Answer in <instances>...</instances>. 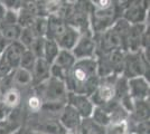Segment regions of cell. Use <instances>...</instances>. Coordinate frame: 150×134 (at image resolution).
Wrapping results in <instances>:
<instances>
[{
	"mask_svg": "<svg viewBox=\"0 0 150 134\" xmlns=\"http://www.w3.org/2000/svg\"><path fill=\"white\" fill-rule=\"evenodd\" d=\"M100 77L98 75L95 59L76 60L65 79L69 93L91 96L95 91Z\"/></svg>",
	"mask_w": 150,
	"mask_h": 134,
	"instance_id": "1",
	"label": "cell"
},
{
	"mask_svg": "<svg viewBox=\"0 0 150 134\" xmlns=\"http://www.w3.org/2000/svg\"><path fill=\"white\" fill-rule=\"evenodd\" d=\"M90 2V30L94 35L110 29L115 24V21L121 18V13L117 7L115 1L96 0Z\"/></svg>",
	"mask_w": 150,
	"mask_h": 134,
	"instance_id": "2",
	"label": "cell"
},
{
	"mask_svg": "<svg viewBox=\"0 0 150 134\" xmlns=\"http://www.w3.org/2000/svg\"><path fill=\"white\" fill-rule=\"evenodd\" d=\"M149 55L147 51L125 53L122 76L125 77L127 79L140 76H144L147 79H149Z\"/></svg>",
	"mask_w": 150,
	"mask_h": 134,
	"instance_id": "3",
	"label": "cell"
},
{
	"mask_svg": "<svg viewBox=\"0 0 150 134\" xmlns=\"http://www.w3.org/2000/svg\"><path fill=\"white\" fill-rule=\"evenodd\" d=\"M34 92L37 94L43 103H62L66 104L69 91L66 85L62 81H58L54 77H50L43 84L33 87Z\"/></svg>",
	"mask_w": 150,
	"mask_h": 134,
	"instance_id": "4",
	"label": "cell"
},
{
	"mask_svg": "<svg viewBox=\"0 0 150 134\" xmlns=\"http://www.w3.org/2000/svg\"><path fill=\"white\" fill-rule=\"evenodd\" d=\"M148 13H149V2L144 0L127 1L125 9L122 11L121 18L125 19L130 25L148 24Z\"/></svg>",
	"mask_w": 150,
	"mask_h": 134,
	"instance_id": "5",
	"label": "cell"
},
{
	"mask_svg": "<svg viewBox=\"0 0 150 134\" xmlns=\"http://www.w3.org/2000/svg\"><path fill=\"white\" fill-rule=\"evenodd\" d=\"M118 76H108L100 78V82L98 84L93 94L90 96L93 105L96 106H103L115 100V91H114V84Z\"/></svg>",
	"mask_w": 150,
	"mask_h": 134,
	"instance_id": "6",
	"label": "cell"
},
{
	"mask_svg": "<svg viewBox=\"0 0 150 134\" xmlns=\"http://www.w3.org/2000/svg\"><path fill=\"white\" fill-rule=\"evenodd\" d=\"M71 51L73 53L76 60L95 58L96 56V41H95L93 32L91 30L82 32Z\"/></svg>",
	"mask_w": 150,
	"mask_h": 134,
	"instance_id": "7",
	"label": "cell"
},
{
	"mask_svg": "<svg viewBox=\"0 0 150 134\" xmlns=\"http://www.w3.org/2000/svg\"><path fill=\"white\" fill-rule=\"evenodd\" d=\"M75 63H76V58L72 51L61 49L55 60L50 65V77L65 82Z\"/></svg>",
	"mask_w": 150,
	"mask_h": 134,
	"instance_id": "8",
	"label": "cell"
},
{
	"mask_svg": "<svg viewBox=\"0 0 150 134\" xmlns=\"http://www.w3.org/2000/svg\"><path fill=\"white\" fill-rule=\"evenodd\" d=\"M96 41V55L98 54H109L114 51H122V41L118 32L111 27L105 32L94 35Z\"/></svg>",
	"mask_w": 150,
	"mask_h": 134,
	"instance_id": "9",
	"label": "cell"
},
{
	"mask_svg": "<svg viewBox=\"0 0 150 134\" xmlns=\"http://www.w3.org/2000/svg\"><path fill=\"white\" fill-rule=\"evenodd\" d=\"M66 104L72 106L79 113L82 120L90 119L92 113H93L94 107H95L91 101V98H90V96L74 94V93H69Z\"/></svg>",
	"mask_w": 150,
	"mask_h": 134,
	"instance_id": "10",
	"label": "cell"
},
{
	"mask_svg": "<svg viewBox=\"0 0 150 134\" xmlns=\"http://www.w3.org/2000/svg\"><path fill=\"white\" fill-rule=\"evenodd\" d=\"M23 107L11 111L8 117L0 121V134H15L24 128L25 116Z\"/></svg>",
	"mask_w": 150,
	"mask_h": 134,
	"instance_id": "11",
	"label": "cell"
},
{
	"mask_svg": "<svg viewBox=\"0 0 150 134\" xmlns=\"http://www.w3.org/2000/svg\"><path fill=\"white\" fill-rule=\"evenodd\" d=\"M129 95L133 101H147L150 96V83L146 77H134L128 79Z\"/></svg>",
	"mask_w": 150,
	"mask_h": 134,
	"instance_id": "12",
	"label": "cell"
},
{
	"mask_svg": "<svg viewBox=\"0 0 150 134\" xmlns=\"http://www.w3.org/2000/svg\"><path fill=\"white\" fill-rule=\"evenodd\" d=\"M81 116L72 106H69V104H66L63 107L62 112L58 116V123L61 124L62 128L65 131L77 130L79 126L81 125Z\"/></svg>",
	"mask_w": 150,
	"mask_h": 134,
	"instance_id": "13",
	"label": "cell"
},
{
	"mask_svg": "<svg viewBox=\"0 0 150 134\" xmlns=\"http://www.w3.org/2000/svg\"><path fill=\"white\" fill-rule=\"evenodd\" d=\"M11 84L13 87L20 91L23 95L33 88V78L30 72L23 68H16L11 72Z\"/></svg>",
	"mask_w": 150,
	"mask_h": 134,
	"instance_id": "14",
	"label": "cell"
},
{
	"mask_svg": "<svg viewBox=\"0 0 150 134\" xmlns=\"http://www.w3.org/2000/svg\"><path fill=\"white\" fill-rule=\"evenodd\" d=\"M26 48L19 41H13V43L8 44L2 56L8 63V65L11 67V69H16L19 67L20 59L23 57Z\"/></svg>",
	"mask_w": 150,
	"mask_h": 134,
	"instance_id": "15",
	"label": "cell"
},
{
	"mask_svg": "<svg viewBox=\"0 0 150 134\" xmlns=\"http://www.w3.org/2000/svg\"><path fill=\"white\" fill-rule=\"evenodd\" d=\"M30 74L31 78H33V87L38 86V85L46 82L47 79H50V64H48L44 58H37Z\"/></svg>",
	"mask_w": 150,
	"mask_h": 134,
	"instance_id": "16",
	"label": "cell"
},
{
	"mask_svg": "<svg viewBox=\"0 0 150 134\" xmlns=\"http://www.w3.org/2000/svg\"><path fill=\"white\" fill-rule=\"evenodd\" d=\"M23 98H24L23 93L13 87V88H9L2 92L1 97H0V102L6 107L13 111V109H20L23 106Z\"/></svg>",
	"mask_w": 150,
	"mask_h": 134,
	"instance_id": "17",
	"label": "cell"
},
{
	"mask_svg": "<svg viewBox=\"0 0 150 134\" xmlns=\"http://www.w3.org/2000/svg\"><path fill=\"white\" fill-rule=\"evenodd\" d=\"M80 32H77L75 28H73L72 26H69L67 24V27L65 29V32L61 35V37L57 39L56 43L58 45V47L63 49V51H72L73 47L75 46L77 39L80 37Z\"/></svg>",
	"mask_w": 150,
	"mask_h": 134,
	"instance_id": "18",
	"label": "cell"
},
{
	"mask_svg": "<svg viewBox=\"0 0 150 134\" xmlns=\"http://www.w3.org/2000/svg\"><path fill=\"white\" fill-rule=\"evenodd\" d=\"M149 100L147 101H134L133 109L129 115V121L139 123V122L149 121Z\"/></svg>",
	"mask_w": 150,
	"mask_h": 134,
	"instance_id": "19",
	"label": "cell"
},
{
	"mask_svg": "<svg viewBox=\"0 0 150 134\" xmlns=\"http://www.w3.org/2000/svg\"><path fill=\"white\" fill-rule=\"evenodd\" d=\"M26 97L23 98V109H25L28 113V115H35L38 114L42 109L43 106V101L39 96L34 92V89L31 88L29 92L26 93Z\"/></svg>",
	"mask_w": 150,
	"mask_h": 134,
	"instance_id": "20",
	"label": "cell"
},
{
	"mask_svg": "<svg viewBox=\"0 0 150 134\" xmlns=\"http://www.w3.org/2000/svg\"><path fill=\"white\" fill-rule=\"evenodd\" d=\"M21 32V27L18 24H1L0 25V36L6 40L8 44L18 41Z\"/></svg>",
	"mask_w": 150,
	"mask_h": 134,
	"instance_id": "21",
	"label": "cell"
},
{
	"mask_svg": "<svg viewBox=\"0 0 150 134\" xmlns=\"http://www.w3.org/2000/svg\"><path fill=\"white\" fill-rule=\"evenodd\" d=\"M61 48L58 47V45L52 40V39H45V46H44V53H43V58L48 63V64H53V62L55 60L57 55L59 54Z\"/></svg>",
	"mask_w": 150,
	"mask_h": 134,
	"instance_id": "22",
	"label": "cell"
},
{
	"mask_svg": "<svg viewBox=\"0 0 150 134\" xmlns=\"http://www.w3.org/2000/svg\"><path fill=\"white\" fill-rule=\"evenodd\" d=\"M90 119H91V121L93 122L95 125H98V126H100L102 128H106L111 123L110 116L108 114V112L103 107H99V106L94 107L93 113H92Z\"/></svg>",
	"mask_w": 150,
	"mask_h": 134,
	"instance_id": "23",
	"label": "cell"
},
{
	"mask_svg": "<svg viewBox=\"0 0 150 134\" xmlns=\"http://www.w3.org/2000/svg\"><path fill=\"white\" fill-rule=\"evenodd\" d=\"M47 27H48V20H47V17H42V16H37L33 25L31 28L33 32H35V35L37 37H44L46 38V34H47Z\"/></svg>",
	"mask_w": 150,
	"mask_h": 134,
	"instance_id": "24",
	"label": "cell"
},
{
	"mask_svg": "<svg viewBox=\"0 0 150 134\" xmlns=\"http://www.w3.org/2000/svg\"><path fill=\"white\" fill-rule=\"evenodd\" d=\"M114 91H115V100L120 101L123 97L129 95V86H128V79L122 75L117 77L115 84H114Z\"/></svg>",
	"mask_w": 150,
	"mask_h": 134,
	"instance_id": "25",
	"label": "cell"
},
{
	"mask_svg": "<svg viewBox=\"0 0 150 134\" xmlns=\"http://www.w3.org/2000/svg\"><path fill=\"white\" fill-rule=\"evenodd\" d=\"M36 38H37V36L35 35V32H33L31 28H21V32H20L18 41L25 47L26 49H29V47L36 40Z\"/></svg>",
	"mask_w": 150,
	"mask_h": 134,
	"instance_id": "26",
	"label": "cell"
},
{
	"mask_svg": "<svg viewBox=\"0 0 150 134\" xmlns=\"http://www.w3.org/2000/svg\"><path fill=\"white\" fill-rule=\"evenodd\" d=\"M37 60V57L31 53L30 51L26 49L23 57L20 59V63H19V68H23L25 70L31 72V69L34 68V65Z\"/></svg>",
	"mask_w": 150,
	"mask_h": 134,
	"instance_id": "27",
	"label": "cell"
},
{
	"mask_svg": "<svg viewBox=\"0 0 150 134\" xmlns=\"http://www.w3.org/2000/svg\"><path fill=\"white\" fill-rule=\"evenodd\" d=\"M104 134H129L128 122L122 123H111L103 128Z\"/></svg>",
	"mask_w": 150,
	"mask_h": 134,
	"instance_id": "28",
	"label": "cell"
},
{
	"mask_svg": "<svg viewBox=\"0 0 150 134\" xmlns=\"http://www.w3.org/2000/svg\"><path fill=\"white\" fill-rule=\"evenodd\" d=\"M45 39L44 37H37L36 40L33 43L29 49L37 58H43V53H44V46H45Z\"/></svg>",
	"mask_w": 150,
	"mask_h": 134,
	"instance_id": "29",
	"label": "cell"
},
{
	"mask_svg": "<svg viewBox=\"0 0 150 134\" xmlns=\"http://www.w3.org/2000/svg\"><path fill=\"white\" fill-rule=\"evenodd\" d=\"M2 2V5L4 7L6 8V10H11V11H16V13H18L19 10L21 9V7H23V4H24V1H17V0H10V1H1Z\"/></svg>",
	"mask_w": 150,
	"mask_h": 134,
	"instance_id": "30",
	"label": "cell"
},
{
	"mask_svg": "<svg viewBox=\"0 0 150 134\" xmlns=\"http://www.w3.org/2000/svg\"><path fill=\"white\" fill-rule=\"evenodd\" d=\"M11 72H13L11 67L8 65V63L5 60L4 56L1 55V56H0V79L5 78V77H6L7 75H9Z\"/></svg>",
	"mask_w": 150,
	"mask_h": 134,
	"instance_id": "31",
	"label": "cell"
},
{
	"mask_svg": "<svg viewBox=\"0 0 150 134\" xmlns=\"http://www.w3.org/2000/svg\"><path fill=\"white\" fill-rule=\"evenodd\" d=\"M10 113H11V109H9L8 107H6L2 103L0 102V121H1V120H5L6 117H8Z\"/></svg>",
	"mask_w": 150,
	"mask_h": 134,
	"instance_id": "32",
	"label": "cell"
},
{
	"mask_svg": "<svg viewBox=\"0 0 150 134\" xmlns=\"http://www.w3.org/2000/svg\"><path fill=\"white\" fill-rule=\"evenodd\" d=\"M8 46V43H7L5 39L0 36V56L4 54V51L6 49V47Z\"/></svg>",
	"mask_w": 150,
	"mask_h": 134,
	"instance_id": "33",
	"label": "cell"
},
{
	"mask_svg": "<svg viewBox=\"0 0 150 134\" xmlns=\"http://www.w3.org/2000/svg\"><path fill=\"white\" fill-rule=\"evenodd\" d=\"M5 13H6V8L4 7L2 2L0 1V24H1V21H2L4 17H5Z\"/></svg>",
	"mask_w": 150,
	"mask_h": 134,
	"instance_id": "34",
	"label": "cell"
},
{
	"mask_svg": "<svg viewBox=\"0 0 150 134\" xmlns=\"http://www.w3.org/2000/svg\"><path fill=\"white\" fill-rule=\"evenodd\" d=\"M23 134H42L38 133V132H35V131H31V130H28V128H23Z\"/></svg>",
	"mask_w": 150,
	"mask_h": 134,
	"instance_id": "35",
	"label": "cell"
},
{
	"mask_svg": "<svg viewBox=\"0 0 150 134\" xmlns=\"http://www.w3.org/2000/svg\"><path fill=\"white\" fill-rule=\"evenodd\" d=\"M1 94H2V92H1V87H0V97H1Z\"/></svg>",
	"mask_w": 150,
	"mask_h": 134,
	"instance_id": "36",
	"label": "cell"
},
{
	"mask_svg": "<svg viewBox=\"0 0 150 134\" xmlns=\"http://www.w3.org/2000/svg\"><path fill=\"white\" fill-rule=\"evenodd\" d=\"M129 134H133V133H129Z\"/></svg>",
	"mask_w": 150,
	"mask_h": 134,
	"instance_id": "37",
	"label": "cell"
}]
</instances>
